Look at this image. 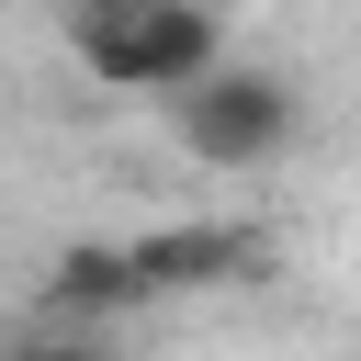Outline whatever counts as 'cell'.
Instances as JSON below:
<instances>
[{
    "instance_id": "cell-4",
    "label": "cell",
    "mask_w": 361,
    "mask_h": 361,
    "mask_svg": "<svg viewBox=\"0 0 361 361\" xmlns=\"http://www.w3.org/2000/svg\"><path fill=\"white\" fill-rule=\"evenodd\" d=\"M135 305H147V282H135L124 237H68V248L45 259V282H34V316H45V327H90V338H113Z\"/></svg>"
},
{
    "instance_id": "cell-1",
    "label": "cell",
    "mask_w": 361,
    "mask_h": 361,
    "mask_svg": "<svg viewBox=\"0 0 361 361\" xmlns=\"http://www.w3.org/2000/svg\"><path fill=\"white\" fill-rule=\"evenodd\" d=\"M68 56L90 90L180 102L203 68H226V23L214 0H68Z\"/></svg>"
},
{
    "instance_id": "cell-5",
    "label": "cell",
    "mask_w": 361,
    "mask_h": 361,
    "mask_svg": "<svg viewBox=\"0 0 361 361\" xmlns=\"http://www.w3.org/2000/svg\"><path fill=\"white\" fill-rule=\"evenodd\" d=\"M0 361H124L113 338H90V327H34V338H11Z\"/></svg>"
},
{
    "instance_id": "cell-2",
    "label": "cell",
    "mask_w": 361,
    "mask_h": 361,
    "mask_svg": "<svg viewBox=\"0 0 361 361\" xmlns=\"http://www.w3.org/2000/svg\"><path fill=\"white\" fill-rule=\"evenodd\" d=\"M169 135H180V158H203V169H271L293 135H305V90L282 79V68H203L180 102H169Z\"/></svg>"
},
{
    "instance_id": "cell-3",
    "label": "cell",
    "mask_w": 361,
    "mask_h": 361,
    "mask_svg": "<svg viewBox=\"0 0 361 361\" xmlns=\"http://www.w3.org/2000/svg\"><path fill=\"white\" fill-rule=\"evenodd\" d=\"M124 259H135L147 305H169V293H226V282H259V271H271V237H259V226H237V214H180V226L124 237Z\"/></svg>"
}]
</instances>
